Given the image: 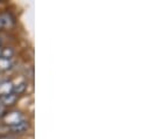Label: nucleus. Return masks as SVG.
Masks as SVG:
<instances>
[{
  "label": "nucleus",
  "instance_id": "9",
  "mask_svg": "<svg viewBox=\"0 0 150 139\" xmlns=\"http://www.w3.org/2000/svg\"><path fill=\"white\" fill-rule=\"evenodd\" d=\"M4 112H5V106L0 104V116H1V115H2Z\"/></svg>",
  "mask_w": 150,
  "mask_h": 139
},
{
  "label": "nucleus",
  "instance_id": "12",
  "mask_svg": "<svg viewBox=\"0 0 150 139\" xmlns=\"http://www.w3.org/2000/svg\"><path fill=\"white\" fill-rule=\"evenodd\" d=\"M1 139H9V138H1Z\"/></svg>",
  "mask_w": 150,
  "mask_h": 139
},
{
  "label": "nucleus",
  "instance_id": "1",
  "mask_svg": "<svg viewBox=\"0 0 150 139\" xmlns=\"http://www.w3.org/2000/svg\"><path fill=\"white\" fill-rule=\"evenodd\" d=\"M15 101H16V96L13 94V92H11V94H8V95H4V96H1L0 97V104L1 105H12L15 103Z\"/></svg>",
  "mask_w": 150,
  "mask_h": 139
},
{
  "label": "nucleus",
  "instance_id": "6",
  "mask_svg": "<svg viewBox=\"0 0 150 139\" xmlns=\"http://www.w3.org/2000/svg\"><path fill=\"white\" fill-rule=\"evenodd\" d=\"M0 20H1L2 26H12V24H13V20H12V18H11V15L7 14V13L0 15Z\"/></svg>",
  "mask_w": 150,
  "mask_h": 139
},
{
  "label": "nucleus",
  "instance_id": "13",
  "mask_svg": "<svg viewBox=\"0 0 150 139\" xmlns=\"http://www.w3.org/2000/svg\"><path fill=\"white\" fill-rule=\"evenodd\" d=\"M0 43H1V40H0Z\"/></svg>",
  "mask_w": 150,
  "mask_h": 139
},
{
  "label": "nucleus",
  "instance_id": "7",
  "mask_svg": "<svg viewBox=\"0 0 150 139\" xmlns=\"http://www.w3.org/2000/svg\"><path fill=\"white\" fill-rule=\"evenodd\" d=\"M12 63H11V60H7V59H4V57H0V70H7L11 68Z\"/></svg>",
  "mask_w": 150,
  "mask_h": 139
},
{
  "label": "nucleus",
  "instance_id": "3",
  "mask_svg": "<svg viewBox=\"0 0 150 139\" xmlns=\"http://www.w3.org/2000/svg\"><path fill=\"white\" fill-rule=\"evenodd\" d=\"M12 90H13V83H12V82L5 81V82H1V83H0V95H1V96L11 94Z\"/></svg>",
  "mask_w": 150,
  "mask_h": 139
},
{
  "label": "nucleus",
  "instance_id": "4",
  "mask_svg": "<svg viewBox=\"0 0 150 139\" xmlns=\"http://www.w3.org/2000/svg\"><path fill=\"white\" fill-rule=\"evenodd\" d=\"M20 120H22V117H21V115H20L19 112H12V113H9V115L6 117V122H7V124H9V125L16 124V123H19Z\"/></svg>",
  "mask_w": 150,
  "mask_h": 139
},
{
  "label": "nucleus",
  "instance_id": "8",
  "mask_svg": "<svg viewBox=\"0 0 150 139\" xmlns=\"http://www.w3.org/2000/svg\"><path fill=\"white\" fill-rule=\"evenodd\" d=\"M14 54V50L12 48H5L1 50V57L4 59H7V60H11V57L13 56Z\"/></svg>",
  "mask_w": 150,
  "mask_h": 139
},
{
  "label": "nucleus",
  "instance_id": "5",
  "mask_svg": "<svg viewBox=\"0 0 150 139\" xmlns=\"http://www.w3.org/2000/svg\"><path fill=\"white\" fill-rule=\"evenodd\" d=\"M26 83L25 82H21V83H19V84H16V85H13V90H12V92L16 96V95H19V94H22L25 90H26Z\"/></svg>",
  "mask_w": 150,
  "mask_h": 139
},
{
  "label": "nucleus",
  "instance_id": "2",
  "mask_svg": "<svg viewBox=\"0 0 150 139\" xmlns=\"http://www.w3.org/2000/svg\"><path fill=\"white\" fill-rule=\"evenodd\" d=\"M11 129H12V131H14L16 133H21V132H23V131H26L28 129V124H27V122H25L22 119V120H20L16 124L11 125Z\"/></svg>",
  "mask_w": 150,
  "mask_h": 139
},
{
  "label": "nucleus",
  "instance_id": "10",
  "mask_svg": "<svg viewBox=\"0 0 150 139\" xmlns=\"http://www.w3.org/2000/svg\"><path fill=\"white\" fill-rule=\"evenodd\" d=\"M2 27V24H1V20H0V28Z\"/></svg>",
  "mask_w": 150,
  "mask_h": 139
},
{
  "label": "nucleus",
  "instance_id": "11",
  "mask_svg": "<svg viewBox=\"0 0 150 139\" xmlns=\"http://www.w3.org/2000/svg\"><path fill=\"white\" fill-rule=\"evenodd\" d=\"M0 57H1V49H0Z\"/></svg>",
  "mask_w": 150,
  "mask_h": 139
}]
</instances>
